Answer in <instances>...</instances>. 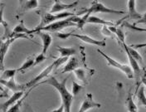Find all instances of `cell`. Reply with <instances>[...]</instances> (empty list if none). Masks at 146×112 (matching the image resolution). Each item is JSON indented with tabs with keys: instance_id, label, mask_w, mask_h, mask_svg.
Wrapping results in <instances>:
<instances>
[{
	"instance_id": "6da1fadb",
	"label": "cell",
	"mask_w": 146,
	"mask_h": 112,
	"mask_svg": "<svg viewBox=\"0 0 146 112\" xmlns=\"http://www.w3.org/2000/svg\"><path fill=\"white\" fill-rule=\"evenodd\" d=\"M68 78H69V76L65 78L63 81L59 82L55 76H51L50 78L44 81L43 82L39 83V84L50 85L53 86L58 91V93L60 94L61 98H62V104L64 106V112H71L72 104L73 97H74L66 88V82H67Z\"/></svg>"
},
{
	"instance_id": "7a4b0ae2",
	"label": "cell",
	"mask_w": 146,
	"mask_h": 112,
	"mask_svg": "<svg viewBox=\"0 0 146 112\" xmlns=\"http://www.w3.org/2000/svg\"><path fill=\"white\" fill-rule=\"evenodd\" d=\"M67 60H68V58H66V57H58L57 59H56L52 64L47 66L41 73H39V74L37 75L36 76H35L33 79H32L31 81H29V82H27L26 84L23 85L24 90L34 87V86L36 85L38 83H40V82H41L42 80H43L45 77H46L47 76H49L50 73H51L53 70L58 68L60 66H62V64H64L65 62H66Z\"/></svg>"
},
{
	"instance_id": "3957f363",
	"label": "cell",
	"mask_w": 146,
	"mask_h": 112,
	"mask_svg": "<svg viewBox=\"0 0 146 112\" xmlns=\"http://www.w3.org/2000/svg\"><path fill=\"white\" fill-rule=\"evenodd\" d=\"M77 15H75L72 17H70L68 19H63V20H60L57 22H55L52 23H50L48 25H46L45 27L41 28H35L33 29V32H36L37 31H42V32H58L61 31L64 28H69V27H75L76 26V22L77 19Z\"/></svg>"
},
{
	"instance_id": "277c9868",
	"label": "cell",
	"mask_w": 146,
	"mask_h": 112,
	"mask_svg": "<svg viewBox=\"0 0 146 112\" xmlns=\"http://www.w3.org/2000/svg\"><path fill=\"white\" fill-rule=\"evenodd\" d=\"M75 15H76V14H75L74 13H72V12H69V11L62 12V13H54V14L47 13H46L44 16H42L41 25L37 28H43V27H45V26L50 24V23H52L60 21V20L68 19V18L75 16Z\"/></svg>"
},
{
	"instance_id": "5b68a950",
	"label": "cell",
	"mask_w": 146,
	"mask_h": 112,
	"mask_svg": "<svg viewBox=\"0 0 146 112\" xmlns=\"http://www.w3.org/2000/svg\"><path fill=\"white\" fill-rule=\"evenodd\" d=\"M83 13H88L90 14L92 13H113V14H125V12L122 11V10H117V9H110L108 7L105 6L103 3H99L97 1H94L91 3V7L87 9L84 10Z\"/></svg>"
},
{
	"instance_id": "8992f818",
	"label": "cell",
	"mask_w": 146,
	"mask_h": 112,
	"mask_svg": "<svg viewBox=\"0 0 146 112\" xmlns=\"http://www.w3.org/2000/svg\"><path fill=\"white\" fill-rule=\"evenodd\" d=\"M97 52H98L100 55H101V56H103V57L106 60V62H107V64H108V65L110 66H112V67H115V68H116V69L120 70L122 72H124L125 74L126 75V76H127L128 78H129V79L134 78L133 72H132V70H131L130 66L119 63V62H117L116 60H115V59H113L112 57H110V56H109L108 55H106L104 52H102V51L100 50V49H97Z\"/></svg>"
},
{
	"instance_id": "52a82bcc",
	"label": "cell",
	"mask_w": 146,
	"mask_h": 112,
	"mask_svg": "<svg viewBox=\"0 0 146 112\" xmlns=\"http://www.w3.org/2000/svg\"><path fill=\"white\" fill-rule=\"evenodd\" d=\"M18 38H27L29 39L26 34H13L12 33L9 37L8 39H6L5 41H3L0 39V64L4 65L3 62H4V58L5 56L8 52L10 45Z\"/></svg>"
},
{
	"instance_id": "ba28073f",
	"label": "cell",
	"mask_w": 146,
	"mask_h": 112,
	"mask_svg": "<svg viewBox=\"0 0 146 112\" xmlns=\"http://www.w3.org/2000/svg\"><path fill=\"white\" fill-rule=\"evenodd\" d=\"M79 1H75L72 3H64L60 0H55L54 4L52 5V9L50 10V13L54 14V13H62V12H66L68 10L72 9L76 6L78 5Z\"/></svg>"
},
{
	"instance_id": "9c48e42d",
	"label": "cell",
	"mask_w": 146,
	"mask_h": 112,
	"mask_svg": "<svg viewBox=\"0 0 146 112\" xmlns=\"http://www.w3.org/2000/svg\"><path fill=\"white\" fill-rule=\"evenodd\" d=\"M100 106H101V105L100 103L96 102L93 100V95L91 93H87L78 112H86L89 111V110H91V109L100 108Z\"/></svg>"
},
{
	"instance_id": "30bf717a",
	"label": "cell",
	"mask_w": 146,
	"mask_h": 112,
	"mask_svg": "<svg viewBox=\"0 0 146 112\" xmlns=\"http://www.w3.org/2000/svg\"><path fill=\"white\" fill-rule=\"evenodd\" d=\"M23 94H24V91L14 92L13 95H11L9 97V99L7 101L3 103L2 105H0V110L3 111V112H7V111L9 110L13 105H14L15 103L18 102L19 100H21L23 98Z\"/></svg>"
},
{
	"instance_id": "8fae6325",
	"label": "cell",
	"mask_w": 146,
	"mask_h": 112,
	"mask_svg": "<svg viewBox=\"0 0 146 112\" xmlns=\"http://www.w3.org/2000/svg\"><path fill=\"white\" fill-rule=\"evenodd\" d=\"M73 37H76L80 40H82V42H86V43H88V44H91V45H95V46H99V47H106V42L105 40H102V41H99V40H96L95 38H92L88 35H80V34H75L72 33Z\"/></svg>"
},
{
	"instance_id": "7c38bea8",
	"label": "cell",
	"mask_w": 146,
	"mask_h": 112,
	"mask_svg": "<svg viewBox=\"0 0 146 112\" xmlns=\"http://www.w3.org/2000/svg\"><path fill=\"white\" fill-rule=\"evenodd\" d=\"M128 3V18L134 20H140L145 17V14H141L137 12L135 9V0H129Z\"/></svg>"
},
{
	"instance_id": "4fadbf2b",
	"label": "cell",
	"mask_w": 146,
	"mask_h": 112,
	"mask_svg": "<svg viewBox=\"0 0 146 112\" xmlns=\"http://www.w3.org/2000/svg\"><path fill=\"white\" fill-rule=\"evenodd\" d=\"M36 32L38 33V36L41 37V39L42 41V53L46 54V51L48 50V48L52 42V37L49 33H47L46 32L37 31Z\"/></svg>"
},
{
	"instance_id": "5bb4252c",
	"label": "cell",
	"mask_w": 146,
	"mask_h": 112,
	"mask_svg": "<svg viewBox=\"0 0 146 112\" xmlns=\"http://www.w3.org/2000/svg\"><path fill=\"white\" fill-rule=\"evenodd\" d=\"M0 84L6 86L7 88H9V90L14 91V92H17V91H24V87H23V85H20L16 83L14 78L13 79H11V80H2L0 79Z\"/></svg>"
},
{
	"instance_id": "9a60e30c",
	"label": "cell",
	"mask_w": 146,
	"mask_h": 112,
	"mask_svg": "<svg viewBox=\"0 0 146 112\" xmlns=\"http://www.w3.org/2000/svg\"><path fill=\"white\" fill-rule=\"evenodd\" d=\"M67 63L64 66L63 70H62V73H66V72H74L76 69L79 68L80 66V62L77 60L76 57H71L69 60H67L66 62Z\"/></svg>"
},
{
	"instance_id": "2e32d148",
	"label": "cell",
	"mask_w": 146,
	"mask_h": 112,
	"mask_svg": "<svg viewBox=\"0 0 146 112\" xmlns=\"http://www.w3.org/2000/svg\"><path fill=\"white\" fill-rule=\"evenodd\" d=\"M122 46L124 47L125 51L127 53H129L132 58H134L138 63L143 64V62H144V61H143V57H142V56L137 52L135 48L127 46V45L125 44V42H122Z\"/></svg>"
},
{
	"instance_id": "e0dca14e",
	"label": "cell",
	"mask_w": 146,
	"mask_h": 112,
	"mask_svg": "<svg viewBox=\"0 0 146 112\" xmlns=\"http://www.w3.org/2000/svg\"><path fill=\"white\" fill-rule=\"evenodd\" d=\"M13 34H26V35H32L33 32V29H29L27 28L24 22L22 20L18 25L13 28Z\"/></svg>"
},
{
	"instance_id": "ac0fdd59",
	"label": "cell",
	"mask_w": 146,
	"mask_h": 112,
	"mask_svg": "<svg viewBox=\"0 0 146 112\" xmlns=\"http://www.w3.org/2000/svg\"><path fill=\"white\" fill-rule=\"evenodd\" d=\"M88 23H93V24H101L103 26H106V27H111V26H115V23L114 22H110V21H106L104 19H100L99 17L96 16H93L90 15L89 18L87 19Z\"/></svg>"
},
{
	"instance_id": "d6986e66",
	"label": "cell",
	"mask_w": 146,
	"mask_h": 112,
	"mask_svg": "<svg viewBox=\"0 0 146 112\" xmlns=\"http://www.w3.org/2000/svg\"><path fill=\"white\" fill-rule=\"evenodd\" d=\"M57 51L59 52L60 57H66V58L75 55L76 52V51L74 47H57Z\"/></svg>"
},
{
	"instance_id": "ffe728a7",
	"label": "cell",
	"mask_w": 146,
	"mask_h": 112,
	"mask_svg": "<svg viewBox=\"0 0 146 112\" xmlns=\"http://www.w3.org/2000/svg\"><path fill=\"white\" fill-rule=\"evenodd\" d=\"M137 99L139 105L146 106V97H145V85H139L138 87L137 91Z\"/></svg>"
},
{
	"instance_id": "44dd1931",
	"label": "cell",
	"mask_w": 146,
	"mask_h": 112,
	"mask_svg": "<svg viewBox=\"0 0 146 112\" xmlns=\"http://www.w3.org/2000/svg\"><path fill=\"white\" fill-rule=\"evenodd\" d=\"M126 108H127L129 112H137L138 111V107H137L136 104L135 103L131 92L129 91L128 94V97L126 99Z\"/></svg>"
},
{
	"instance_id": "7402d4cb",
	"label": "cell",
	"mask_w": 146,
	"mask_h": 112,
	"mask_svg": "<svg viewBox=\"0 0 146 112\" xmlns=\"http://www.w3.org/2000/svg\"><path fill=\"white\" fill-rule=\"evenodd\" d=\"M33 65H34V59L33 57H28L27 60L23 63V65L17 69V72H23L27 71V69L33 66Z\"/></svg>"
},
{
	"instance_id": "603a6c76",
	"label": "cell",
	"mask_w": 146,
	"mask_h": 112,
	"mask_svg": "<svg viewBox=\"0 0 146 112\" xmlns=\"http://www.w3.org/2000/svg\"><path fill=\"white\" fill-rule=\"evenodd\" d=\"M17 73V69H6L3 72L2 76H0V79L2 80H11V79H13L15 75Z\"/></svg>"
},
{
	"instance_id": "cb8c5ba5",
	"label": "cell",
	"mask_w": 146,
	"mask_h": 112,
	"mask_svg": "<svg viewBox=\"0 0 146 112\" xmlns=\"http://www.w3.org/2000/svg\"><path fill=\"white\" fill-rule=\"evenodd\" d=\"M38 5H39V3H38L37 0H29V1L24 2V3L23 5V9L25 11L35 9L38 7Z\"/></svg>"
},
{
	"instance_id": "d4e9b609",
	"label": "cell",
	"mask_w": 146,
	"mask_h": 112,
	"mask_svg": "<svg viewBox=\"0 0 146 112\" xmlns=\"http://www.w3.org/2000/svg\"><path fill=\"white\" fill-rule=\"evenodd\" d=\"M90 15H91L90 13H86L82 17H78V18H77V20H76V27L82 30L83 28H84V26L86 25V22H87V19H88Z\"/></svg>"
},
{
	"instance_id": "484cf974",
	"label": "cell",
	"mask_w": 146,
	"mask_h": 112,
	"mask_svg": "<svg viewBox=\"0 0 146 112\" xmlns=\"http://www.w3.org/2000/svg\"><path fill=\"white\" fill-rule=\"evenodd\" d=\"M74 74L79 81L86 83V71L84 69L80 68V67L76 69L74 71Z\"/></svg>"
},
{
	"instance_id": "4316f807",
	"label": "cell",
	"mask_w": 146,
	"mask_h": 112,
	"mask_svg": "<svg viewBox=\"0 0 146 112\" xmlns=\"http://www.w3.org/2000/svg\"><path fill=\"white\" fill-rule=\"evenodd\" d=\"M82 88H83V86H82V85L78 84L76 82H73L72 85V92H71V94L73 96H76V95H77L78 94L82 91Z\"/></svg>"
},
{
	"instance_id": "83f0119b",
	"label": "cell",
	"mask_w": 146,
	"mask_h": 112,
	"mask_svg": "<svg viewBox=\"0 0 146 112\" xmlns=\"http://www.w3.org/2000/svg\"><path fill=\"white\" fill-rule=\"evenodd\" d=\"M23 98H22L21 100H19L18 102H16L14 105H13L9 110L7 111V112H19L20 111V107L22 105V102H23Z\"/></svg>"
},
{
	"instance_id": "f1b7e54d",
	"label": "cell",
	"mask_w": 146,
	"mask_h": 112,
	"mask_svg": "<svg viewBox=\"0 0 146 112\" xmlns=\"http://www.w3.org/2000/svg\"><path fill=\"white\" fill-rule=\"evenodd\" d=\"M45 60H46V56H45V54H43V53H40L39 55H37V56L34 58V66L38 65V64H40V63H42V62H43Z\"/></svg>"
},
{
	"instance_id": "f546056e",
	"label": "cell",
	"mask_w": 146,
	"mask_h": 112,
	"mask_svg": "<svg viewBox=\"0 0 146 112\" xmlns=\"http://www.w3.org/2000/svg\"><path fill=\"white\" fill-rule=\"evenodd\" d=\"M115 34L117 36L119 41H120V42H121V43H122V42H125V36L124 32H123L121 29H118V28H116V31H115Z\"/></svg>"
},
{
	"instance_id": "4dcf8cb0",
	"label": "cell",
	"mask_w": 146,
	"mask_h": 112,
	"mask_svg": "<svg viewBox=\"0 0 146 112\" xmlns=\"http://www.w3.org/2000/svg\"><path fill=\"white\" fill-rule=\"evenodd\" d=\"M3 12H4V5L3 4L2 7L0 8V25L3 24L5 28H8V25L7 23L4 22L3 20Z\"/></svg>"
},
{
	"instance_id": "1f68e13d",
	"label": "cell",
	"mask_w": 146,
	"mask_h": 112,
	"mask_svg": "<svg viewBox=\"0 0 146 112\" xmlns=\"http://www.w3.org/2000/svg\"><path fill=\"white\" fill-rule=\"evenodd\" d=\"M73 32H69V33H62V32H57L56 37L61 38V39H67L70 36L72 35Z\"/></svg>"
},
{
	"instance_id": "d6a6232c",
	"label": "cell",
	"mask_w": 146,
	"mask_h": 112,
	"mask_svg": "<svg viewBox=\"0 0 146 112\" xmlns=\"http://www.w3.org/2000/svg\"><path fill=\"white\" fill-rule=\"evenodd\" d=\"M124 26H125V27H127L129 28H133L134 30H136V31H139V32H145V28H137L135 26H132V25H130V24H128V23H124L123 24ZM132 29V30H133Z\"/></svg>"
},
{
	"instance_id": "836d02e7",
	"label": "cell",
	"mask_w": 146,
	"mask_h": 112,
	"mask_svg": "<svg viewBox=\"0 0 146 112\" xmlns=\"http://www.w3.org/2000/svg\"><path fill=\"white\" fill-rule=\"evenodd\" d=\"M51 112H64V106L62 104L61 105V106L58 108V109H56V110H54V111H52Z\"/></svg>"
},
{
	"instance_id": "e575fe53",
	"label": "cell",
	"mask_w": 146,
	"mask_h": 112,
	"mask_svg": "<svg viewBox=\"0 0 146 112\" xmlns=\"http://www.w3.org/2000/svg\"><path fill=\"white\" fill-rule=\"evenodd\" d=\"M3 68H4V65H2V64H0V71L3 70Z\"/></svg>"
},
{
	"instance_id": "d590c367",
	"label": "cell",
	"mask_w": 146,
	"mask_h": 112,
	"mask_svg": "<svg viewBox=\"0 0 146 112\" xmlns=\"http://www.w3.org/2000/svg\"><path fill=\"white\" fill-rule=\"evenodd\" d=\"M0 91H3V86H1V85H0Z\"/></svg>"
}]
</instances>
